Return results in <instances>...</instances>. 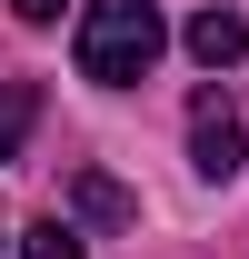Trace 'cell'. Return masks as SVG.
Masks as SVG:
<instances>
[{
  "label": "cell",
  "mask_w": 249,
  "mask_h": 259,
  "mask_svg": "<svg viewBox=\"0 0 249 259\" xmlns=\"http://www.w3.org/2000/svg\"><path fill=\"white\" fill-rule=\"evenodd\" d=\"M189 169H199V180H239V110L219 90L189 100Z\"/></svg>",
  "instance_id": "cell-2"
},
{
  "label": "cell",
  "mask_w": 249,
  "mask_h": 259,
  "mask_svg": "<svg viewBox=\"0 0 249 259\" xmlns=\"http://www.w3.org/2000/svg\"><path fill=\"white\" fill-rule=\"evenodd\" d=\"M30 120H40V90H30V80H0V160L30 150Z\"/></svg>",
  "instance_id": "cell-4"
},
{
  "label": "cell",
  "mask_w": 249,
  "mask_h": 259,
  "mask_svg": "<svg viewBox=\"0 0 249 259\" xmlns=\"http://www.w3.org/2000/svg\"><path fill=\"white\" fill-rule=\"evenodd\" d=\"M20 259H80V229H70V220H40V229H20Z\"/></svg>",
  "instance_id": "cell-6"
},
{
  "label": "cell",
  "mask_w": 249,
  "mask_h": 259,
  "mask_svg": "<svg viewBox=\"0 0 249 259\" xmlns=\"http://www.w3.org/2000/svg\"><path fill=\"white\" fill-rule=\"evenodd\" d=\"M70 199H80V220H110V229L140 220V199H130L120 180H100V169H80V180H70Z\"/></svg>",
  "instance_id": "cell-5"
},
{
  "label": "cell",
  "mask_w": 249,
  "mask_h": 259,
  "mask_svg": "<svg viewBox=\"0 0 249 259\" xmlns=\"http://www.w3.org/2000/svg\"><path fill=\"white\" fill-rule=\"evenodd\" d=\"M189 60H199V70H239V60H249V20L210 0V10L189 20Z\"/></svg>",
  "instance_id": "cell-3"
},
{
  "label": "cell",
  "mask_w": 249,
  "mask_h": 259,
  "mask_svg": "<svg viewBox=\"0 0 249 259\" xmlns=\"http://www.w3.org/2000/svg\"><path fill=\"white\" fill-rule=\"evenodd\" d=\"M159 0H90L80 10V80H100V90H130V80H150L159 60Z\"/></svg>",
  "instance_id": "cell-1"
},
{
  "label": "cell",
  "mask_w": 249,
  "mask_h": 259,
  "mask_svg": "<svg viewBox=\"0 0 249 259\" xmlns=\"http://www.w3.org/2000/svg\"><path fill=\"white\" fill-rule=\"evenodd\" d=\"M10 10H20V20H60L70 0H10Z\"/></svg>",
  "instance_id": "cell-7"
}]
</instances>
